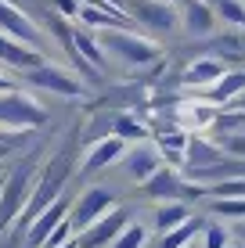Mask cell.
Instances as JSON below:
<instances>
[{
  "label": "cell",
  "mask_w": 245,
  "mask_h": 248,
  "mask_svg": "<svg viewBox=\"0 0 245 248\" xmlns=\"http://www.w3.org/2000/svg\"><path fill=\"white\" fill-rule=\"evenodd\" d=\"M191 180H202V187L209 184H220V180H245V162L242 158H220L213 166H202V169H188Z\"/></svg>",
  "instance_id": "cell-17"
},
{
  "label": "cell",
  "mask_w": 245,
  "mask_h": 248,
  "mask_svg": "<svg viewBox=\"0 0 245 248\" xmlns=\"http://www.w3.org/2000/svg\"><path fill=\"white\" fill-rule=\"evenodd\" d=\"M213 54L224 58V62L231 65V62H238V58L245 54V40L238 36V32H224V36L216 40V50H213Z\"/></svg>",
  "instance_id": "cell-26"
},
{
  "label": "cell",
  "mask_w": 245,
  "mask_h": 248,
  "mask_svg": "<svg viewBox=\"0 0 245 248\" xmlns=\"http://www.w3.org/2000/svg\"><path fill=\"white\" fill-rule=\"evenodd\" d=\"M115 209V198H112V191H105V187H87V191L80 194V202H72V209H69V223L76 234H83L90 223H98L105 212H112Z\"/></svg>",
  "instance_id": "cell-6"
},
{
  "label": "cell",
  "mask_w": 245,
  "mask_h": 248,
  "mask_svg": "<svg viewBox=\"0 0 245 248\" xmlns=\"http://www.w3.org/2000/svg\"><path fill=\"white\" fill-rule=\"evenodd\" d=\"M69 209H72V202L65 198V194H62L54 205H47V209L40 212V216L33 219L29 227H25V248H40V245H44L47 237H50V230L69 219Z\"/></svg>",
  "instance_id": "cell-10"
},
{
  "label": "cell",
  "mask_w": 245,
  "mask_h": 248,
  "mask_svg": "<svg viewBox=\"0 0 245 248\" xmlns=\"http://www.w3.org/2000/svg\"><path fill=\"white\" fill-rule=\"evenodd\" d=\"M0 65H11V68H18V72H33V68L47 65V58L40 54L36 47L18 44V40H11V36L0 32Z\"/></svg>",
  "instance_id": "cell-13"
},
{
  "label": "cell",
  "mask_w": 245,
  "mask_h": 248,
  "mask_svg": "<svg viewBox=\"0 0 245 248\" xmlns=\"http://www.w3.org/2000/svg\"><path fill=\"white\" fill-rule=\"evenodd\" d=\"M0 32L18 40V44H29V47L40 44V25L33 22L22 7H15L11 0H0Z\"/></svg>",
  "instance_id": "cell-9"
},
{
  "label": "cell",
  "mask_w": 245,
  "mask_h": 248,
  "mask_svg": "<svg viewBox=\"0 0 245 248\" xmlns=\"http://www.w3.org/2000/svg\"><path fill=\"white\" fill-rule=\"evenodd\" d=\"M209 209H213V216L224 219H245V198H213Z\"/></svg>",
  "instance_id": "cell-28"
},
{
  "label": "cell",
  "mask_w": 245,
  "mask_h": 248,
  "mask_svg": "<svg viewBox=\"0 0 245 248\" xmlns=\"http://www.w3.org/2000/svg\"><path fill=\"white\" fill-rule=\"evenodd\" d=\"M25 83L36 90H47V93H58V97H80L83 93V83L76 79V76H69L62 65H40L33 68V72H25Z\"/></svg>",
  "instance_id": "cell-7"
},
{
  "label": "cell",
  "mask_w": 245,
  "mask_h": 248,
  "mask_svg": "<svg viewBox=\"0 0 245 248\" xmlns=\"http://www.w3.org/2000/svg\"><path fill=\"white\" fill-rule=\"evenodd\" d=\"M47 123V108L40 105L33 93L25 90H7L0 93V130H11V133H22V130H36V126Z\"/></svg>",
  "instance_id": "cell-4"
},
{
  "label": "cell",
  "mask_w": 245,
  "mask_h": 248,
  "mask_svg": "<svg viewBox=\"0 0 245 248\" xmlns=\"http://www.w3.org/2000/svg\"><path fill=\"white\" fill-rule=\"evenodd\" d=\"M216 112H220V108H216L213 101H195V105H184V108H180L184 123H195V130L213 126V123H216Z\"/></svg>",
  "instance_id": "cell-22"
},
{
  "label": "cell",
  "mask_w": 245,
  "mask_h": 248,
  "mask_svg": "<svg viewBox=\"0 0 245 248\" xmlns=\"http://www.w3.org/2000/svg\"><path fill=\"white\" fill-rule=\"evenodd\" d=\"M33 187H36V162L33 158L18 162L11 173H4V191H0V234L18 223V216L25 212V205H29Z\"/></svg>",
  "instance_id": "cell-3"
},
{
  "label": "cell",
  "mask_w": 245,
  "mask_h": 248,
  "mask_svg": "<svg viewBox=\"0 0 245 248\" xmlns=\"http://www.w3.org/2000/svg\"><path fill=\"white\" fill-rule=\"evenodd\" d=\"M105 54H112L123 65H151L163 58V44L155 36H141L133 29H101L98 32Z\"/></svg>",
  "instance_id": "cell-2"
},
{
  "label": "cell",
  "mask_w": 245,
  "mask_h": 248,
  "mask_svg": "<svg viewBox=\"0 0 245 248\" xmlns=\"http://www.w3.org/2000/svg\"><path fill=\"white\" fill-rule=\"evenodd\" d=\"M7 90H15V83L7 79V76H0V93H7Z\"/></svg>",
  "instance_id": "cell-37"
},
{
  "label": "cell",
  "mask_w": 245,
  "mask_h": 248,
  "mask_svg": "<svg viewBox=\"0 0 245 248\" xmlns=\"http://www.w3.org/2000/svg\"><path fill=\"white\" fill-rule=\"evenodd\" d=\"M227 151H231V158H245V133L227 137Z\"/></svg>",
  "instance_id": "cell-34"
},
{
  "label": "cell",
  "mask_w": 245,
  "mask_h": 248,
  "mask_svg": "<svg viewBox=\"0 0 245 248\" xmlns=\"http://www.w3.org/2000/svg\"><path fill=\"white\" fill-rule=\"evenodd\" d=\"M126 155V140H119V137H101V140L90 144V151L83 155L80 162V173L83 176H90V173H98V169H105V166H112V162H119Z\"/></svg>",
  "instance_id": "cell-12"
},
{
  "label": "cell",
  "mask_w": 245,
  "mask_h": 248,
  "mask_svg": "<svg viewBox=\"0 0 245 248\" xmlns=\"http://www.w3.org/2000/svg\"><path fill=\"white\" fill-rule=\"evenodd\" d=\"M0 191H4V173H0Z\"/></svg>",
  "instance_id": "cell-40"
},
{
  "label": "cell",
  "mask_w": 245,
  "mask_h": 248,
  "mask_svg": "<svg viewBox=\"0 0 245 248\" xmlns=\"http://www.w3.org/2000/svg\"><path fill=\"white\" fill-rule=\"evenodd\" d=\"M62 248H76V241H69V245H62Z\"/></svg>",
  "instance_id": "cell-39"
},
{
  "label": "cell",
  "mask_w": 245,
  "mask_h": 248,
  "mask_svg": "<svg viewBox=\"0 0 245 248\" xmlns=\"http://www.w3.org/2000/svg\"><path fill=\"white\" fill-rule=\"evenodd\" d=\"M72 47H76V54H80L83 62H90V65L101 72V65H105V47H101L98 32H90V29H72Z\"/></svg>",
  "instance_id": "cell-19"
},
{
  "label": "cell",
  "mask_w": 245,
  "mask_h": 248,
  "mask_svg": "<svg viewBox=\"0 0 245 248\" xmlns=\"http://www.w3.org/2000/svg\"><path fill=\"white\" fill-rule=\"evenodd\" d=\"M216 18L234 25V29H245V0H216Z\"/></svg>",
  "instance_id": "cell-25"
},
{
  "label": "cell",
  "mask_w": 245,
  "mask_h": 248,
  "mask_svg": "<svg viewBox=\"0 0 245 248\" xmlns=\"http://www.w3.org/2000/svg\"><path fill=\"white\" fill-rule=\"evenodd\" d=\"M227 72H231V68H227L224 58L206 54V58H198V62H191L184 68V83H188V87H198V90H209L213 83H220Z\"/></svg>",
  "instance_id": "cell-14"
},
{
  "label": "cell",
  "mask_w": 245,
  "mask_h": 248,
  "mask_svg": "<svg viewBox=\"0 0 245 248\" xmlns=\"http://www.w3.org/2000/svg\"><path fill=\"white\" fill-rule=\"evenodd\" d=\"M112 133L119 137V140H145L148 137V126L141 123V119H133V115H115L112 119Z\"/></svg>",
  "instance_id": "cell-24"
},
{
  "label": "cell",
  "mask_w": 245,
  "mask_h": 248,
  "mask_svg": "<svg viewBox=\"0 0 245 248\" xmlns=\"http://www.w3.org/2000/svg\"><path fill=\"white\" fill-rule=\"evenodd\" d=\"M126 4H130L126 7L130 22L145 25L151 36H166L180 25V7L170 4V0H126Z\"/></svg>",
  "instance_id": "cell-5"
},
{
  "label": "cell",
  "mask_w": 245,
  "mask_h": 248,
  "mask_svg": "<svg viewBox=\"0 0 245 248\" xmlns=\"http://www.w3.org/2000/svg\"><path fill=\"white\" fill-rule=\"evenodd\" d=\"M191 219V209L184 202H163L155 209V230L159 234H170V230H177L180 223H188Z\"/></svg>",
  "instance_id": "cell-21"
},
{
  "label": "cell",
  "mask_w": 245,
  "mask_h": 248,
  "mask_svg": "<svg viewBox=\"0 0 245 248\" xmlns=\"http://www.w3.org/2000/svg\"><path fill=\"white\" fill-rule=\"evenodd\" d=\"M69 241H76V230H72L69 219H65V223H58L54 230H50V237L40 248H62V245H69Z\"/></svg>",
  "instance_id": "cell-30"
},
{
  "label": "cell",
  "mask_w": 245,
  "mask_h": 248,
  "mask_svg": "<svg viewBox=\"0 0 245 248\" xmlns=\"http://www.w3.org/2000/svg\"><path fill=\"white\" fill-rule=\"evenodd\" d=\"M50 4L58 7V15H62V18H80V0H50Z\"/></svg>",
  "instance_id": "cell-33"
},
{
  "label": "cell",
  "mask_w": 245,
  "mask_h": 248,
  "mask_svg": "<svg viewBox=\"0 0 245 248\" xmlns=\"http://www.w3.org/2000/svg\"><path fill=\"white\" fill-rule=\"evenodd\" d=\"M145 241H148V230L145 227H141V223H126L123 234L115 237L108 248H145Z\"/></svg>",
  "instance_id": "cell-27"
},
{
  "label": "cell",
  "mask_w": 245,
  "mask_h": 248,
  "mask_svg": "<svg viewBox=\"0 0 245 248\" xmlns=\"http://www.w3.org/2000/svg\"><path fill=\"white\" fill-rule=\"evenodd\" d=\"M101 4H108L112 11H123V15H126V0H101Z\"/></svg>",
  "instance_id": "cell-35"
},
{
  "label": "cell",
  "mask_w": 245,
  "mask_h": 248,
  "mask_svg": "<svg viewBox=\"0 0 245 248\" xmlns=\"http://www.w3.org/2000/svg\"><path fill=\"white\" fill-rule=\"evenodd\" d=\"M238 108H242V112H245V93H242V97H238Z\"/></svg>",
  "instance_id": "cell-38"
},
{
  "label": "cell",
  "mask_w": 245,
  "mask_h": 248,
  "mask_svg": "<svg viewBox=\"0 0 245 248\" xmlns=\"http://www.w3.org/2000/svg\"><path fill=\"white\" fill-rule=\"evenodd\" d=\"M224 151L216 148V144H209L206 137H191L188 140V155H184V166L188 169H202V166H213V162H220Z\"/></svg>",
  "instance_id": "cell-20"
},
{
  "label": "cell",
  "mask_w": 245,
  "mask_h": 248,
  "mask_svg": "<svg viewBox=\"0 0 245 248\" xmlns=\"http://www.w3.org/2000/svg\"><path fill=\"white\" fill-rule=\"evenodd\" d=\"M227 241H231V234H227L220 223H209L206 227V248H227Z\"/></svg>",
  "instance_id": "cell-32"
},
{
  "label": "cell",
  "mask_w": 245,
  "mask_h": 248,
  "mask_svg": "<svg viewBox=\"0 0 245 248\" xmlns=\"http://www.w3.org/2000/svg\"><path fill=\"white\" fill-rule=\"evenodd\" d=\"M198 230H206V223L191 216L188 223H180L177 230H170V234H163V241H159V248H188V241H191V237L198 234Z\"/></svg>",
  "instance_id": "cell-23"
},
{
  "label": "cell",
  "mask_w": 245,
  "mask_h": 248,
  "mask_svg": "<svg viewBox=\"0 0 245 248\" xmlns=\"http://www.w3.org/2000/svg\"><path fill=\"white\" fill-rule=\"evenodd\" d=\"M130 223V216H126V209H112L105 212V216L98 219V223H90L83 234H76V248H108L115 241V237L123 234V227Z\"/></svg>",
  "instance_id": "cell-8"
},
{
  "label": "cell",
  "mask_w": 245,
  "mask_h": 248,
  "mask_svg": "<svg viewBox=\"0 0 245 248\" xmlns=\"http://www.w3.org/2000/svg\"><path fill=\"white\" fill-rule=\"evenodd\" d=\"M213 126H220V130H242V126H245V112H242V108H234V112H227V108H220V112H216V123Z\"/></svg>",
  "instance_id": "cell-31"
},
{
  "label": "cell",
  "mask_w": 245,
  "mask_h": 248,
  "mask_svg": "<svg viewBox=\"0 0 245 248\" xmlns=\"http://www.w3.org/2000/svg\"><path fill=\"white\" fill-rule=\"evenodd\" d=\"M242 93H245V72H242V68H231L220 83H213V87H209L206 101H213L216 108H224V105H231V101H238Z\"/></svg>",
  "instance_id": "cell-18"
},
{
  "label": "cell",
  "mask_w": 245,
  "mask_h": 248,
  "mask_svg": "<svg viewBox=\"0 0 245 248\" xmlns=\"http://www.w3.org/2000/svg\"><path fill=\"white\" fill-rule=\"evenodd\" d=\"M141 187H145V194L155 198V202H177L184 194V180H180V173H177L173 166H163L151 180H145Z\"/></svg>",
  "instance_id": "cell-16"
},
{
  "label": "cell",
  "mask_w": 245,
  "mask_h": 248,
  "mask_svg": "<svg viewBox=\"0 0 245 248\" xmlns=\"http://www.w3.org/2000/svg\"><path fill=\"white\" fill-rule=\"evenodd\" d=\"M180 29L188 36H209L216 29V7L209 0H184L180 4Z\"/></svg>",
  "instance_id": "cell-11"
},
{
  "label": "cell",
  "mask_w": 245,
  "mask_h": 248,
  "mask_svg": "<svg viewBox=\"0 0 245 248\" xmlns=\"http://www.w3.org/2000/svg\"><path fill=\"white\" fill-rule=\"evenodd\" d=\"M69 176H72V148H62L44 169H40V176H36V187H33V194H29V205H25V212L18 216L22 234H25V227H29L47 205H54L58 198H62V187H65Z\"/></svg>",
  "instance_id": "cell-1"
},
{
  "label": "cell",
  "mask_w": 245,
  "mask_h": 248,
  "mask_svg": "<svg viewBox=\"0 0 245 248\" xmlns=\"http://www.w3.org/2000/svg\"><path fill=\"white\" fill-rule=\"evenodd\" d=\"M209 198H245V180H220L206 187Z\"/></svg>",
  "instance_id": "cell-29"
},
{
  "label": "cell",
  "mask_w": 245,
  "mask_h": 248,
  "mask_svg": "<svg viewBox=\"0 0 245 248\" xmlns=\"http://www.w3.org/2000/svg\"><path fill=\"white\" fill-rule=\"evenodd\" d=\"M7 155H11V140H0V162H4Z\"/></svg>",
  "instance_id": "cell-36"
},
{
  "label": "cell",
  "mask_w": 245,
  "mask_h": 248,
  "mask_svg": "<svg viewBox=\"0 0 245 248\" xmlns=\"http://www.w3.org/2000/svg\"><path fill=\"white\" fill-rule=\"evenodd\" d=\"M123 166H126V176H130V180L145 184L163 169V155H159V148H133V151L123 155Z\"/></svg>",
  "instance_id": "cell-15"
}]
</instances>
